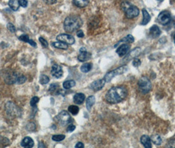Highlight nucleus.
Wrapping results in <instances>:
<instances>
[{"label": "nucleus", "instance_id": "c85d7f7f", "mask_svg": "<svg viewBox=\"0 0 175 148\" xmlns=\"http://www.w3.org/2000/svg\"><path fill=\"white\" fill-rule=\"evenodd\" d=\"M140 48H139V47H136V48H135L134 50H132L130 54L129 55H128L126 58L128 59H128H132V58H134V57H136L138 55H139V54L140 53Z\"/></svg>", "mask_w": 175, "mask_h": 148}, {"label": "nucleus", "instance_id": "72a5a7b5", "mask_svg": "<svg viewBox=\"0 0 175 148\" xmlns=\"http://www.w3.org/2000/svg\"><path fill=\"white\" fill-rule=\"evenodd\" d=\"M7 28L8 29L9 31L11 32L12 33H16V28H15V26L12 24V23H8L7 24Z\"/></svg>", "mask_w": 175, "mask_h": 148}, {"label": "nucleus", "instance_id": "a18cd8bd", "mask_svg": "<svg viewBox=\"0 0 175 148\" xmlns=\"http://www.w3.org/2000/svg\"><path fill=\"white\" fill-rule=\"evenodd\" d=\"M174 44H175V34L174 35Z\"/></svg>", "mask_w": 175, "mask_h": 148}, {"label": "nucleus", "instance_id": "c756f323", "mask_svg": "<svg viewBox=\"0 0 175 148\" xmlns=\"http://www.w3.org/2000/svg\"><path fill=\"white\" fill-rule=\"evenodd\" d=\"M68 111L72 115H76L79 112V108L76 105H70L68 108Z\"/></svg>", "mask_w": 175, "mask_h": 148}, {"label": "nucleus", "instance_id": "2f4dec72", "mask_svg": "<svg viewBox=\"0 0 175 148\" xmlns=\"http://www.w3.org/2000/svg\"><path fill=\"white\" fill-rule=\"evenodd\" d=\"M51 138H52V140L55 141H63L65 138V136L63 134L53 135Z\"/></svg>", "mask_w": 175, "mask_h": 148}, {"label": "nucleus", "instance_id": "412c9836", "mask_svg": "<svg viewBox=\"0 0 175 148\" xmlns=\"http://www.w3.org/2000/svg\"><path fill=\"white\" fill-rule=\"evenodd\" d=\"M134 41V37L129 34V35H128L126 36V37H125L124 38H122V40H121L120 41H119V42L115 46V47H117V46H119L120 44H121L122 43H132V42Z\"/></svg>", "mask_w": 175, "mask_h": 148}, {"label": "nucleus", "instance_id": "f8f14e48", "mask_svg": "<svg viewBox=\"0 0 175 148\" xmlns=\"http://www.w3.org/2000/svg\"><path fill=\"white\" fill-rule=\"evenodd\" d=\"M51 75H52V76L56 78H59L61 77H62L63 75L62 67L59 65L54 64L52 66V67H51Z\"/></svg>", "mask_w": 175, "mask_h": 148}, {"label": "nucleus", "instance_id": "1a4fd4ad", "mask_svg": "<svg viewBox=\"0 0 175 148\" xmlns=\"http://www.w3.org/2000/svg\"><path fill=\"white\" fill-rule=\"evenodd\" d=\"M57 40L64 42L68 45H73L75 44V39L73 36L68 34H61L57 36Z\"/></svg>", "mask_w": 175, "mask_h": 148}, {"label": "nucleus", "instance_id": "423d86ee", "mask_svg": "<svg viewBox=\"0 0 175 148\" xmlns=\"http://www.w3.org/2000/svg\"><path fill=\"white\" fill-rule=\"evenodd\" d=\"M6 112L9 117H19L20 114V109L13 102H8L6 106Z\"/></svg>", "mask_w": 175, "mask_h": 148}, {"label": "nucleus", "instance_id": "e433bc0d", "mask_svg": "<svg viewBox=\"0 0 175 148\" xmlns=\"http://www.w3.org/2000/svg\"><path fill=\"white\" fill-rule=\"evenodd\" d=\"M59 88V86L57 84H52L51 85L49 86V91L51 93H53L54 92L56 91V89Z\"/></svg>", "mask_w": 175, "mask_h": 148}, {"label": "nucleus", "instance_id": "4be33fe9", "mask_svg": "<svg viewBox=\"0 0 175 148\" xmlns=\"http://www.w3.org/2000/svg\"><path fill=\"white\" fill-rule=\"evenodd\" d=\"M142 13H143V20L142 22V25H146L151 20V17L150 14L146 11V9H142Z\"/></svg>", "mask_w": 175, "mask_h": 148}, {"label": "nucleus", "instance_id": "0eeeda50", "mask_svg": "<svg viewBox=\"0 0 175 148\" xmlns=\"http://www.w3.org/2000/svg\"><path fill=\"white\" fill-rule=\"evenodd\" d=\"M56 118L58 119V123L62 126H65L70 124L72 120L69 113L66 111H62L57 116Z\"/></svg>", "mask_w": 175, "mask_h": 148}, {"label": "nucleus", "instance_id": "7ed1b4c3", "mask_svg": "<svg viewBox=\"0 0 175 148\" xmlns=\"http://www.w3.org/2000/svg\"><path fill=\"white\" fill-rule=\"evenodd\" d=\"M121 8L128 19L135 18L140 13V11L136 6L128 2H122L121 4Z\"/></svg>", "mask_w": 175, "mask_h": 148}, {"label": "nucleus", "instance_id": "473e14b6", "mask_svg": "<svg viewBox=\"0 0 175 148\" xmlns=\"http://www.w3.org/2000/svg\"><path fill=\"white\" fill-rule=\"evenodd\" d=\"M39 98L38 97H36V96H35V97H33L31 100H30V105H31V107H34L36 106V105L38 102H39Z\"/></svg>", "mask_w": 175, "mask_h": 148}, {"label": "nucleus", "instance_id": "6ab92c4d", "mask_svg": "<svg viewBox=\"0 0 175 148\" xmlns=\"http://www.w3.org/2000/svg\"><path fill=\"white\" fill-rule=\"evenodd\" d=\"M73 100L76 104H82L85 100V95L82 93H77L74 96Z\"/></svg>", "mask_w": 175, "mask_h": 148}, {"label": "nucleus", "instance_id": "b1692460", "mask_svg": "<svg viewBox=\"0 0 175 148\" xmlns=\"http://www.w3.org/2000/svg\"><path fill=\"white\" fill-rule=\"evenodd\" d=\"M96 102V98L94 96H89L87 98L86 102V108L88 111H90L92 106H93L94 104Z\"/></svg>", "mask_w": 175, "mask_h": 148}, {"label": "nucleus", "instance_id": "ddd939ff", "mask_svg": "<svg viewBox=\"0 0 175 148\" xmlns=\"http://www.w3.org/2000/svg\"><path fill=\"white\" fill-rule=\"evenodd\" d=\"M130 50V46L127 44H122L118 47L116 52L120 57H123L128 54V51Z\"/></svg>", "mask_w": 175, "mask_h": 148}, {"label": "nucleus", "instance_id": "6e6552de", "mask_svg": "<svg viewBox=\"0 0 175 148\" xmlns=\"http://www.w3.org/2000/svg\"><path fill=\"white\" fill-rule=\"evenodd\" d=\"M157 20L159 23H161V24L167 25L171 22V14H170L168 11H161L158 15Z\"/></svg>", "mask_w": 175, "mask_h": 148}, {"label": "nucleus", "instance_id": "79ce46f5", "mask_svg": "<svg viewBox=\"0 0 175 148\" xmlns=\"http://www.w3.org/2000/svg\"><path fill=\"white\" fill-rule=\"evenodd\" d=\"M76 35L77 36L79 37V38H83V37L84 36V34L82 30H79L78 32H77Z\"/></svg>", "mask_w": 175, "mask_h": 148}, {"label": "nucleus", "instance_id": "f704fd0d", "mask_svg": "<svg viewBox=\"0 0 175 148\" xmlns=\"http://www.w3.org/2000/svg\"><path fill=\"white\" fill-rule=\"evenodd\" d=\"M26 81H27V78H26V76H24V75L18 76L17 83L19 84H24L26 82Z\"/></svg>", "mask_w": 175, "mask_h": 148}, {"label": "nucleus", "instance_id": "a19ab883", "mask_svg": "<svg viewBox=\"0 0 175 148\" xmlns=\"http://www.w3.org/2000/svg\"><path fill=\"white\" fill-rule=\"evenodd\" d=\"M43 1L45 4L48 5H52L57 2V0H43Z\"/></svg>", "mask_w": 175, "mask_h": 148}, {"label": "nucleus", "instance_id": "dca6fc26", "mask_svg": "<svg viewBox=\"0 0 175 148\" xmlns=\"http://www.w3.org/2000/svg\"><path fill=\"white\" fill-rule=\"evenodd\" d=\"M20 145L24 147L30 148L34 146V143L33 140L31 138H30V137H25V138L22 140Z\"/></svg>", "mask_w": 175, "mask_h": 148}, {"label": "nucleus", "instance_id": "c9c22d12", "mask_svg": "<svg viewBox=\"0 0 175 148\" xmlns=\"http://www.w3.org/2000/svg\"><path fill=\"white\" fill-rule=\"evenodd\" d=\"M39 41H40L41 44H42V46L44 47H48V41L46 40L45 38H44L43 37H40Z\"/></svg>", "mask_w": 175, "mask_h": 148}, {"label": "nucleus", "instance_id": "ea45409f", "mask_svg": "<svg viewBox=\"0 0 175 148\" xmlns=\"http://www.w3.org/2000/svg\"><path fill=\"white\" fill-rule=\"evenodd\" d=\"M76 128V126L73 124H69L68 126V127L67 128H66V130H67V132H69V133H71V132H73Z\"/></svg>", "mask_w": 175, "mask_h": 148}, {"label": "nucleus", "instance_id": "49530a36", "mask_svg": "<svg viewBox=\"0 0 175 148\" xmlns=\"http://www.w3.org/2000/svg\"><path fill=\"white\" fill-rule=\"evenodd\" d=\"M158 1H161V0H158Z\"/></svg>", "mask_w": 175, "mask_h": 148}, {"label": "nucleus", "instance_id": "a878e982", "mask_svg": "<svg viewBox=\"0 0 175 148\" xmlns=\"http://www.w3.org/2000/svg\"><path fill=\"white\" fill-rule=\"evenodd\" d=\"M92 63H84V64L82 65L80 67V70L82 72H88L89 71H91V69L92 68Z\"/></svg>", "mask_w": 175, "mask_h": 148}, {"label": "nucleus", "instance_id": "4c0bfd02", "mask_svg": "<svg viewBox=\"0 0 175 148\" xmlns=\"http://www.w3.org/2000/svg\"><path fill=\"white\" fill-rule=\"evenodd\" d=\"M132 65L136 67L140 66L141 65V61L139 59H138V58H134L132 62Z\"/></svg>", "mask_w": 175, "mask_h": 148}, {"label": "nucleus", "instance_id": "f03ea898", "mask_svg": "<svg viewBox=\"0 0 175 148\" xmlns=\"http://www.w3.org/2000/svg\"><path fill=\"white\" fill-rule=\"evenodd\" d=\"M82 23V20L79 16L70 15L65 19L64 29L68 33H74L81 27Z\"/></svg>", "mask_w": 175, "mask_h": 148}, {"label": "nucleus", "instance_id": "5701e85b", "mask_svg": "<svg viewBox=\"0 0 175 148\" xmlns=\"http://www.w3.org/2000/svg\"><path fill=\"white\" fill-rule=\"evenodd\" d=\"M90 3V0H73V3L78 7H85Z\"/></svg>", "mask_w": 175, "mask_h": 148}, {"label": "nucleus", "instance_id": "9b49d317", "mask_svg": "<svg viewBox=\"0 0 175 148\" xmlns=\"http://www.w3.org/2000/svg\"><path fill=\"white\" fill-rule=\"evenodd\" d=\"M92 57L90 52H88L85 47H82L80 49V54L78 56V60L80 62H84L89 60Z\"/></svg>", "mask_w": 175, "mask_h": 148}, {"label": "nucleus", "instance_id": "aec40b11", "mask_svg": "<svg viewBox=\"0 0 175 148\" xmlns=\"http://www.w3.org/2000/svg\"><path fill=\"white\" fill-rule=\"evenodd\" d=\"M51 46L55 47V48L61 49V50H67L69 47L68 44H66L62 41H59L52 42V43H51Z\"/></svg>", "mask_w": 175, "mask_h": 148}, {"label": "nucleus", "instance_id": "a211bd4d", "mask_svg": "<svg viewBox=\"0 0 175 148\" xmlns=\"http://www.w3.org/2000/svg\"><path fill=\"white\" fill-rule=\"evenodd\" d=\"M19 39L20 40L24 41V42H27V43H28L30 46L34 47H36L37 46L36 43V42L34 40H30L29 38V36L27 34H23L21 36H20Z\"/></svg>", "mask_w": 175, "mask_h": 148}, {"label": "nucleus", "instance_id": "39448f33", "mask_svg": "<svg viewBox=\"0 0 175 148\" xmlns=\"http://www.w3.org/2000/svg\"><path fill=\"white\" fill-rule=\"evenodd\" d=\"M138 85L140 90L143 94H147L151 91L152 85L151 81L146 76H143L139 79Z\"/></svg>", "mask_w": 175, "mask_h": 148}, {"label": "nucleus", "instance_id": "7c9ffc66", "mask_svg": "<svg viewBox=\"0 0 175 148\" xmlns=\"http://www.w3.org/2000/svg\"><path fill=\"white\" fill-rule=\"evenodd\" d=\"M49 82V78L48 76L45 75H42L40 76V83L45 85V84H48Z\"/></svg>", "mask_w": 175, "mask_h": 148}, {"label": "nucleus", "instance_id": "f257e3e1", "mask_svg": "<svg viewBox=\"0 0 175 148\" xmlns=\"http://www.w3.org/2000/svg\"><path fill=\"white\" fill-rule=\"evenodd\" d=\"M128 95L127 89L124 86H115L109 89L105 95V100L109 103H119L124 100Z\"/></svg>", "mask_w": 175, "mask_h": 148}, {"label": "nucleus", "instance_id": "c03bdc74", "mask_svg": "<svg viewBox=\"0 0 175 148\" xmlns=\"http://www.w3.org/2000/svg\"><path fill=\"white\" fill-rule=\"evenodd\" d=\"M38 147H45V146L42 143V142H40L39 145H38Z\"/></svg>", "mask_w": 175, "mask_h": 148}, {"label": "nucleus", "instance_id": "9d476101", "mask_svg": "<svg viewBox=\"0 0 175 148\" xmlns=\"http://www.w3.org/2000/svg\"><path fill=\"white\" fill-rule=\"evenodd\" d=\"M105 83H106V82L105 81L104 78L99 79V80H97V81L92 82L90 84V88L92 89V90H94L95 92L99 91V90H100V89H101L103 88H104Z\"/></svg>", "mask_w": 175, "mask_h": 148}, {"label": "nucleus", "instance_id": "37998d69", "mask_svg": "<svg viewBox=\"0 0 175 148\" xmlns=\"http://www.w3.org/2000/svg\"><path fill=\"white\" fill-rule=\"evenodd\" d=\"M84 147V145L83 143H82V142H78L76 145H75V147L76 148H83Z\"/></svg>", "mask_w": 175, "mask_h": 148}, {"label": "nucleus", "instance_id": "58836bf2", "mask_svg": "<svg viewBox=\"0 0 175 148\" xmlns=\"http://www.w3.org/2000/svg\"><path fill=\"white\" fill-rule=\"evenodd\" d=\"M19 5L23 7H27L28 5L27 0H19Z\"/></svg>", "mask_w": 175, "mask_h": 148}, {"label": "nucleus", "instance_id": "2eb2a0df", "mask_svg": "<svg viewBox=\"0 0 175 148\" xmlns=\"http://www.w3.org/2000/svg\"><path fill=\"white\" fill-rule=\"evenodd\" d=\"M140 141L146 148H151L152 147L151 138L147 135H143L140 138Z\"/></svg>", "mask_w": 175, "mask_h": 148}, {"label": "nucleus", "instance_id": "20e7f679", "mask_svg": "<svg viewBox=\"0 0 175 148\" xmlns=\"http://www.w3.org/2000/svg\"><path fill=\"white\" fill-rule=\"evenodd\" d=\"M127 70H128V67L126 65H122L119 68H116L115 70L107 72L105 75L104 79L106 82H109L113 78L115 77L116 76L122 75V74L126 72Z\"/></svg>", "mask_w": 175, "mask_h": 148}, {"label": "nucleus", "instance_id": "bb28decb", "mask_svg": "<svg viewBox=\"0 0 175 148\" xmlns=\"http://www.w3.org/2000/svg\"><path fill=\"white\" fill-rule=\"evenodd\" d=\"M76 82L75 81L73 80H70V81H66L65 82H63V86L65 89H69L71 88H73L75 86Z\"/></svg>", "mask_w": 175, "mask_h": 148}, {"label": "nucleus", "instance_id": "4468645a", "mask_svg": "<svg viewBox=\"0 0 175 148\" xmlns=\"http://www.w3.org/2000/svg\"><path fill=\"white\" fill-rule=\"evenodd\" d=\"M18 75L15 72H13L11 74H9L6 78H5V81L7 84H13L15 83H17Z\"/></svg>", "mask_w": 175, "mask_h": 148}, {"label": "nucleus", "instance_id": "cd10ccee", "mask_svg": "<svg viewBox=\"0 0 175 148\" xmlns=\"http://www.w3.org/2000/svg\"><path fill=\"white\" fill-rule=\"evenodd\" d=\"M151 140L153 142L154 144L156 145H161V142H162V139L159 135L156 134V135H153L151 137Z\"/></svg>", "mask_w": 175, "mask_h": 148}, {"label": "nucleus", "instance_id": "de8ad7c7", "mask_svg": "<svg viewBox=\"0 0 175 148\" xmlns=\"http://www.w3.org/2000/svg\"><path fill=\"white\" fill-rule=\"evenodd\" d=\"M174 2H175V0H174Z\"/></svg>", "mask_w": 175, "mask_h": 148}, {"label": "nucleus", "instance_id": "f3484780", "mask_svg": "<svg viewBox=\"0 0 175 148\" xmlns=\"http://www.w3.org/2000/svg\"><path fill=\"white\" fill-rule=\"evenodd\" d=\"M161 30L157 25H153L150 29V34L153 38H157L161 34Z\"/></svg>", "mask_w": 175, "mask_h": 148}, {"label": "nucleus", "instance_id": "393cba45", "mask_svg": "<svg viewBox=\"0 0 175 148\" xmlns=\"http://www.w3.org/2000/svg\"><path fill=\"white\" fill-rule=\"evenodd\" d=\"M9 5L10 8H11L14 11H16L20 7L19 0H9Z\"/></svg>", "mask_w": 175, "mask_h": 148}]
</instances>
